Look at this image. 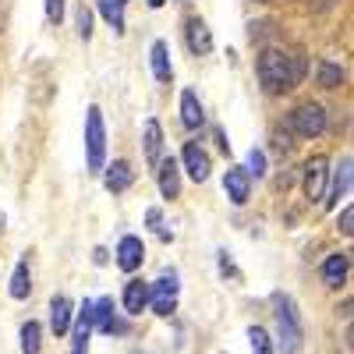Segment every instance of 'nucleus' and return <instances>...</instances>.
Listing matches in <instances>:
<instances>
[{
  "label": "nucleus",
  "instance_id": "1",
  "mask_svg": "<svg viewBox=\"0 0 354 354\" xmlns=\"http://www.w3.org/2000/svg\"><path fill=\"white\" fill-rule=\"evenodd\" d=\"M255 71H259V82H262L266 93H270V96H283V93H290V88L305 78V53L301 50L287 53V50H277V46H266L259 53Z\"/></svg>",
  "mask_w": 354,
  "mask_h": 354
},
{
  "label": "nucleus",
  "instance_id": "2",
  "mask_svg": "<svg viewBox=\"0 0 354 354\" xmlns=\"http://www.w3.org/2000/svg\"><path fill=\"white\" fill-rule=\"evenodd\" d=\"M273 305H277V347L283 354H298L301 340H305L298 305H294L290 294H273Z\"/></svg>",
  "mask_w": 354,
  "mask_h": 354
},
{
  "label": "nucleus",
  "instance_id": "3",
  "mask_svg": "<svg viewBox=\"0 0 354 354\" xmlns=\"http://www.w3.org/2000/svg\"><path fill=\"white\" fill-rule=\"evenodd\" d=\"M85 156H88V170H103V160H106V131H103L100 106H88L85 110Z\"/></svg>",
  "mask_w": 354,
  "mask_h": 354
},
{
  "label": "nucleus",
  "instance_id": "4",
  "mask_svg": "<svg viewBox=\"0 0 354 354\" xmlns=\"http://www.w3.org/2000/svg\"><path fill=\"white\" fill-rule=\"evenodd\" d=\"M287 128L298 138H315V135L326 131V113H322L319 103H301L287 113Z\"/></svg>",
  "mask_w": 354,
  "mask_h": 354
},
{
  "label": "nucleus",
  "instance_id": "5",
  "mask_svg": "<svg viewBox=\"0 0 354 354\" xmlns=\"http://www.w3.org/2000/svg\"><path fill=\"white\" fill-rule=\"evenodd\" d=\"M177 273H163L153 287H149V301H153V312L156 315H170L177 308Z\"/></svg>",
  "mask_w": 354,
  "mask_h": 354
},
{
  "label": "nucleus",
  "instance_id": "6",
  "mask_svg": "<svg viewBox=\"0 0 354 354\" xmlns=\"http://www.w3.org/2000/svg\"><path fill=\"white\" fill-rule=\"evenodd\" d=\"M326 177H330V160L326 156H312L305 163V195L312 202H322V195H326Z\"/></svg>",
  "mask_w": 354,
  "mask_h": 354
},
{
  "label": "nucleus",
  "instance_id": "7",
  "mask_svg": "<svg viewBox=\"0 0 354 354\" xmlns=\"http://www.w3.org/2000/svg\"><path fill=\"white\" fill-rule=\"evenodd\" d=\"M223 192H227V198H230L234 205H245V202H248V195H252L248 170H241V167L227 170V174H223Z\"/></svg>",
  "mask_w": 354,
  "mask_h": 354
},
{
  "label": "nucleus",
  "instance_id": "8",
  "mask_svg": "<svg viewBox=\"0 0 354 354\" xmlns=\"http://www.w3.org/2000/svg\"><path fill=\"white\" fill-rule=\"evenodd\" d=\"M145 259V248H142V238H135V234H128V238H121V245H117V266H121L124 273H135L138 266Z\"/></svg>",
  "mask_w": 354,
  "mask_h": 354
},
{
  "label": "nucleus",
  "instance_id": "9",
  "mask_svg": "<svg viewBox=\"0 0 354 354\" xmlns=\"http://www.w3.org/2000/svg\"><path fill=\"white\" fill-rule=\"evenodd\" d=\"M181 160H185V170H188L192 181H205V177H209V170H213V163H209V156H205V149H198L195 142L185 145Z\"/></svg>",
  "mask_w": 354,
  "mask_h": 354
},
{
  "label": "nucleus",
  "instance_id": "10",
  "mask_svg": "<svg viewBox=\"0 0 354 354\" xmlns=\"http://www.w3.org/2000/svg\"><path fill=\"white\" fill-rule=\"evenodd\" d=\"M351 188H354V160L344 156V160L337 163V170H333V185H330V198H326V205H333L337 198H344Z\"/></svg>",
  "mask_w": 354,
  "mask_h": 354
},
{
  "label": "nucleus",
  "instance_id": "11",
  "mask_svg": "<svg viewBox=\"0 0 354 354\" xmlns=\"http://www.w3.org/2000/svg\"><path fill=\"white\" fill-rule=\"evenodd\" d=\"M188 50L192 53H209L213 50V36H209V25H205L202 18H188Z\"/></svg>",
  "mask_w": 354,
  "mask_h": 354
},
{
  "label": "nucleus",
  "instance_id": "12",
  "mask_svg": "<svg viewBox=\"0 0 354 354\" xmlns=\"http://www.w3.org/2000/svg\"><path fill=\"white\" fill-rule=\"evenodd\" d=\"M160 192H163V198H177V192H181V170H177V160H163L160 163Z\"/></svg>",
  "mask_w": 354,
  "mask_h": 354
},
{
  "label": "nucleus",
  "instance_id": "13",
  "mask_svg": "<svg viewBox=\"0 0 354 354\" xmlns=\"http://www.w3.org/2000/svg\"><path fill=\"white\" fill-rule=\"evenodd\" d=\"M145 160H149V167L160 170L163 163V131L156 121H145Z\"/></svg>",
  "mask_w": 354,
  "mask_h": 354
},
{
  "label": "nucleus",
  "instance_id": "14",
  "mask_svg": "<svg viewBox=\"0 0 354 354\" xmlns=\"http://www.w3.org/2000/svg\"><path fill=\"white\" fill-rule=\"evenodd\" d=\"M344 280H347V255L337 252V255H330L326 262H322V283L326 287H344Z\"/></svg>",
  "mask_w": 354,
  "mask_h": 354
},
{
  "label": "nucleus",
  "instance_id": "15",
  "mask_svg": "<svg viewBox=\"0 0 354 354\" xmlns=\"http://www.w3.org/2000/svg\"><path fill=\"white\" fill-rule=\"evenodd\" d=\"M71 301L68 298H53V305H50V330L57 333V337H64L68 330H71Z\"/></svg>",
  "mask_w": 354,
  "mask_h": 354
},
{
  "label": "nucleus",
  "instance_id": "16",
  "mask_svg": "<svg viewBox=\"0 0 354 354\" xmlns=\"http://www.w3.org/2000/svg\"><path fill=\"white\" fill-rule=\"evenodd\" d=\"M181 121H185V128H202V121H205V113H202V103H198V96L192 93H181Z\"/></svg>",
  "mask_w": 354,
  "mask_h": 354
},
{
  "label": "nucleus",
  "instance_id": "17",
  "mask_svg": "<svg viewBox=\"0 0 354 354\" xmlns=\"http://www.w3.org/2000/svg\"><path fill=\"white\" fill-rule=\"evenodd\" d=\"M145 305H149V287H145L142 280H131L124 287V308H128V315H138Z\"/></svg>",
  "mask_w": 354,
  "mask_h": 354
},
{
  "label": "nucleus",
  "instance_id": "18",
  "mask_svg": "<svg viewBox=\"0 0 354 354\" xmlns=\"http://www.w3.org/2000/svg\"><path fill=\"white\" fill-rule=\"evenodd\" d=\"M149 64H153V75H156V82H170V78H174V68H170V50H167V43H153Z\"/></svg>",
  "mask_w": 354,
  "mask_h": 354
},
{
  "label": "nucleus",
  "instance_id": "19",
  "mask_svg": "<svg viewBox=\"0 0 354 354\" xmlns=\"http://www.w3.org/2000/svg\"><path fill=\"white\" fill-rule=\"evenodd\" d=\"M131 185V167L124 160H113L106 167V192H124Z\"/></svg>",
  "mask_w": 354,
  "mask_h": 354
},
{
  "label": "nucleus",
  "instance_id": "20",
  "mask_svg": "<svg viewBox=\"0 0 354 354\" xmlns=\"http://www.w3.org/2000/svg\"><path fill=\"white\" fill-rule=\"evenodd\" d=\"M39 347H43V326L36 319H28L21 326V354H39Z\"/></svg>",
  "mask_w": 354,
  "mask_h": 354
},
{
  "label": "nucleus",
  "instance_id": "21",
  "mask_svg": "<svg viewBox=\"0 0 354 354\" xmlns=\"http://www.w3.org/2000/svg\"><path fill=\"white\" fill-rule=\"evenodd\" d=\"M124 4L128 0H100V11L113 25V32H124Z\"/></svg>",
  "mask_w": 354,
  "mask_h": 354
},
{
  "label": "nucleus",
  "instance_id": "22",
  "mask_svg": "<svg viewBox=\"0 0 354 354\" xmlns=\"http://www.w3.org/2000/svg\"><path fill=\"white\" fill-rule=\"evenodd\" d=\"M28 280H32V277H28V262L21 259L18 266H15V273H11V298H28V287H32V283H28Z\"/></svg>",
  "mask_w": 354,
  "mask_h": 354
},
{
  "label": "nucleus",
  "instance_id": "23",
  "mask_svg": "<svg viewBox=\"0 0 354 354\" xmlns=\"http://www.w3.org/2000/svg\"><path fill=\"white\" fill-rule=\"evenodd\" d=\"M315 78H319L322 88H337V85L344 82V71H340L337 64H330V61H319V64H315Z\"/></svg>",
  "mask_w": 354,
  "mask_h": 354
},
{
  "label": "nucleus",
  "instance_id": "24",
  "mask_svg": "<svg viewBox=\"0 0 354 354\" xmlns=\"http://www.w3.org/2000/svg\"><path fill=\"white\" fill-rule=\"evenodd\" d=\"M248 340H252V354H273V340L262 326H248Z\"/></svg>",
  "mask_w": 354,
  "mask_h": 354
},
{
  "label": "nucleus",
  "instance_id": "25",
  "mask_svg": "<svg viewBox=\"0 0 354 354\" xmlns=\"http://www.w3.org/2000/svg\"><path fill=\"white\" fill-rule=\"evenodd\" d=\"M78 36H82V39L93 36V15H88V8H85V4L78 8Z\"/></svg>",
  "mask_w": 354,
  "mask_h": 354
},
{
  "label": "nucleus",
  "instance_id": "26",
  "mask_svg": "<svg viewBox=\"0 0 354 354\" xmlns=\"http://www.w3.org/2000/svg\"><path fill=\"white\" fill-rule=\"evenodd\" d=\"M337 227H340V234H347V238H354V202L347 205V209L340 213V220H337Z\"/></svg>",
  "mask_w": 354,
  "mask_h": 354
},
{
  "label": "nucleus",
  "instance_id": "27",
  "mask_svg": "<svg viewBox=\"0 0 354 354\" xmlns=\"http://www.w3.org/2000/svg\"><path fill=\"white\" fill-rule=\"evenodd\" d=\"M248 174H255V177L266 174V153H259V149L248 153Z\"/></svg>",
  "mask_w": 354,
  "mask_h": 354
},
{
  "label": "nucleus",
  "instance_id": "28",
  "mask_svg": "<svg viewBox=\"0 0 354 354\" xmlns=\"http://www.w3.org/2000/svg\"><path fill=\"white\" fill-rule=\"evenodd\" d=\"M46 4V18L53 21V25H61V18H64V0H43Z\"/></svg>",
  "mask_w": 354,
  "mask_h": 354
},
{
  "label": "nucleus",
  "instance_id": "29",
  "mask_svg": "<svg viewBox=\"0 0 354 354\" xmlns=\"http://www.w3.org/2000/svg\"><path fill=\"white\" fill-rule=\"evenodd\" d=\"M337 312H340V315H347V319H354V301H344Z\"/></svg>",
  "mask_w": 354,
  "mask_h": 354
},
{
  "label": "nucleus",
  "instance_id": "30",
  "mask_svg": "<svg viewBox=\"0 0 354 354\" xmlns=\"http://www.w3.org/2000/svg\"><path fill=\"white\" fill-rule=\"evenodd\" d=\"M344 340H347V347H351V351H354V326H351V330H347V337H344Z\"/></svg>",
  "mask_w": 354,
  "mask_h": 354
},
{
  "label": "nucleus",
  "instance_id": "31",
  "mask_svg": "<svg viewBox=\"0 0 354 354\" xmlns=\"http://www.w3.org/2000/svg\"><path fill=\"white\" fill-rule=\"evenodd\" d=\"M149 8H163V0H149Z\"/></svg>",
  "mask_w": 354,
  "mask_h": 354
},
{
  "label": "nucleus",
  "instance_id": "32",
  "mask_svg": "<svg viewBox=\"0 0 354 354\" xmlns=\"http://www.w3.org/2000/svg\"><path fill=\"white\" fill-rule=\"evenodd\" d=\"M71 354H85V351H82V347H71Z\"/></svg>",
  "mask_w": 354,
  "mask_h": 354
}]
</instances>
